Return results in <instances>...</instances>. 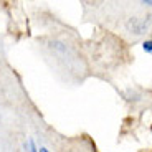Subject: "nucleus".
I'll return each instance as SVG.
<instances>
[{
  "label": "nucleus",
  "instance_id": "5",
  "mask_svg": "<svg viewBox=\"0 0 152 152\" xmlns=\"http://www.w3.org/2000/svg\"><path fill=\"white\" fill-rule=\"evenodd\" d=\"M38 152H50V151H48V149H46V147H43V145H42V147L38 149Z\"/></svg>",
  "mask_w": 152,
  "mask_h": 152
},
{
  "label": "nucleus",
  "instance_id": "1",
  "mask_svg": "<svg viewBox=\"0 0 152 152\" xmlns=\"http://www.w3.org/2000/svg\"><path fill=\"white\" fill-rule=\"evenodd\" d=\"M151 22H152L151 17H132V18L127 20L126 27H127V30H129L131 33H134V35H142L144 31L149 30V27H151Z\"/></svg>",
  "mask_w": 152,
  "mask_h": 152
},
{
  "label": "nucleus",
  "instance_id": "4",
  "mask_svg": "<svg viewBox=\"0 0 152 152\" xmlns=\"http://www.w3.org/2000/svg\"><path fill=\"white\" fill-rule=\"evenodd\" d=\"M142 5H145V7H152V0H144V2H141Z\"/></svg>",
  "mask_w": 152,
  "mask_h": 152
},
{
  "label": "nucleus",
  "instance_id": "3",
  "mask_svg": "<svg viewBox=\"0 0 152 152\" xmlns=\"http://www.w3.org/2000/svg\"><path fill=\"white\" fill-rule=\"evenodd\" d=\"M142 50H144L145 53L152 55V40H145V42H142Z\"/></svg>",
  "mask_w": 152,
  "mask_h": 152
},
{
  "label": "nucleus",
  "instance_id": "2",
  "mask_svg": "<svg viewBox=\"0 0 152 152\" xmlns=\"http://www.w3.org/2000/svg\"><path fill=\"white\" fill-rule=\"evenodd\" d=\"M25 152H38V147H37L33 139H28L27 141V144H25Z\"/></svg>",
  "mask_w": 152,
  "mask_h": 152
}]
</instances>
